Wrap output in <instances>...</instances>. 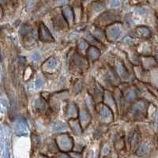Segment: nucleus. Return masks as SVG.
I'll return each instance as SVG.
<instances>
[{"label":"nucleus","mask_w":158,"mask_h":158,"mask_svg":"<svg viewBox=\"0 0 158 158\" xmlns=\"http://www.w3.org/2000/svg\"><path fill=\"white\" fill-rule=\"evenodd\" d=\"M56 143L58 144L59 149L65 152L70 151L73 147V140L68 135H59L56 139Z\"/></svg>","instance_id":"nucleus-1"},{"label":"nucleus","mask_w":158,"mask_h":158,"mask_svg":"<svg viewBox=\"0 0 158 158\" xmlns=\"http://www.w3.org/2000/svg\"><path fill=\"white\" fill-rule=\"evenodd\" d=\"M39 36L40 39L42 40L43 41H53V37L51 34L50 31L48 29V28L45 26L44 24H40L39 28Z\"/></svg>","instance_id":"nucleus-2"},{"label":"nucleus","mask_w":158,"mask_h":158,"mask_svg":"<svg viewBox=\"0 0 158 158\" xmlns=\"http://www.w3.org/2000/svg\"><path fill=\"white\" fill-rule=\"evenodd\" d=\"M107 36L111 40H115L121 34V29L118 25H110L107 29Z\"/></svg>","instance_id":"nucleus-3"},{"label":"nucleus","mask_w":158,"mask_h":158,"mask_svg":"<svg viewBox=\"0 0 158 158\" xmlns=\"http://www.w3.org/2000/svg\"><path fill=\"white\" fill-rule=\"evenodd\" d=\"M15 132L18 135H25L27 134V124L24 119H18L15 125Z\"/></svg>","instance_id":"nucleus-4"},{"label":"nucleus","mask_w":158,"mask_h":158,"mask_svg":"<svg viewBox=\"0 0 158 158\" xmlns=\"http://www.w3.org/2000/svg\"><path fill=\"white\" fill-rule=\"evenodd\" d=\"M97 111L100 114L103 118H109L112 117V112H111V109L109 107L106 106V105H100L97 106Z\"/></svg>","instance_id":"nucleus-5"},{"label":"nucleus","mask_w":158,"mask_h":158,"mask_svg":"<svg viewBox=\"0 0 158 158\" xmlns=\"http://www.w3.org/2000/svg\"><path fill=\"white\" fill-rule=\"evenodd\" d=\"M146 103L143 102V101H139V102L135 103L133 106H132L131 112H132L134 115H139V114L142 113V112L146 110Z\"/></svg>","instance_id":"nucleus-6"},{"label":"nucleus","mask_w":158,"mask_h":158,"mask_svg":"<svg viewBox=\"0 0 158 158\" xmlns=\"http://www.w3.org/2000/svg\"><path fill=\"white\" fill-rule=\"evenodd\" d=\"M63 15L64 16L65 20L69 23H72L74 21V13L72 11L71 8L69 6H64L63 8Z\"/></svg>","instance_id":"nucleus-7"},{"label":"nucleus","mask_w":158,"mask_h":158,"mask_svg":"<svg viewBox=\"0 0 158 158\" xmlns=\"http://www.w3.org/2000/svg\"><path fill=\"white\" fill-rule=\"evenodd\" d=\"M73 63L75 65V67H79L80 69H82L86 65L87 62L82 56H79V55H76L73 58Z\"/></svg>","instance_id":"nucleus-8"},{"label":"nucleus","mask_w":158,"mask_h":158,"mask_svg":"<svg viewBox=\"0 0 158 158\" xmlns=\"http://www.w3.org/2000/svg\"><path fill=\"white\" fill-rule=\"evenodd\" d=\"M115 67H116V70L118 72V75L120 76L122 78H127V72L126 68L124 67L122 63H120V62H116V63H115Z\"/></svg>","instance_id":"nucleus-9"},{"label":"nucleus","mask_w":158,"mask_h":158,"mask_svg":"<svg viewBox=\"0 0 158 158\" xmlns=\"http://www.w3.org/2000/svg\"><path fill=\"white\" fill-rule=\"evenodd\" d=\"M56 65H57V62H56V59L51 58V59H48L46 63L43 65V69L44 70H47V71L52 70L56 68Z\"/></svg>","instance_id":"nucleus-10"},{"label":"nucleus","mask_w":158,"mask_h":158,"mask_svg":"<svg viewBox=\"0 0 158 158\" xmlns=\"http://www.w3.org/2000/svg\"><path fill=\"white\" fill-rule=\"evenodd\" d=\"M80 118H81V126H83L84 127L88 125L89 123L90 120H91V118H90V115H89V113L86 111L85 110H82L80 114Z\"/></svg>","instance_id":"nucleus-11"},{"label":"nucleus","mask_w":158,"mask_h":158,"mask_svg":"<svg viewBox=\"0 0 158 158\" xmlns=\"http://www.w3.org/2000/svg\"><path fill=\"white\" fill-rule=\"evenodd\" d=\"M69 123H70V127H71V129L73 130L74 133L77 134V135H80L81 133V127L79 125L78 122L76 121V119H70Z\"/></svg>","instance_id":"nucleus-12"},{"label":"nucleus","mask_w":158,"mask_h":158,"mask_svg":"<svg viewBox=\"0 0 158 158\" xmlns=\"http://www.w3.org/2000/svg\"><path fill=\"white\" fill-rule=\"evenodd\" d=\"M137 32H138V36L146 38L149 37L151 35L149 29L147 27H145V26H140V27L137 28Z\"/></svg>","instance_id":"nucleus-13"},{"label":"nucleus","mask_w":158,"mask_h":158,"mask_svg":"<svg viewBox=\"0 0 158 158\" xmlns=\"http://www.w3.org/2000/svg\"><path fill=\"white\" fill-rule=\"evenodd\" d=\"M100 56V52H99L98 49L96 48L95 47H90L88 49V56L91 59L94 60V59H97V58Z\"/></svg>","instance_id":"nucleus-14"},{"label":"nucleus","mask_w":158,"mask_h":158,"mask_svg":"<svg viewBox=\"0 0 158 158\" xmlns=\"http://www.w3.org/2000/svg\"><path fill=\"white\" fill-rule=\"evenodd\" d=\"M35 106L37 109L40 110V111H44L45 110L47 105H46V103H45V101L42 100V99H37L35 102Z\"/></svg>","instance_id":"nucleus-15"},{"label":"nucleus","mask_w":158,"mask_h":158,"mask_svg":"<svg viewBox=\"0 0 158 158\" xmlns=\"http://www.w3.org/2000/svg\"><path fill=\"white\" fill-rule=\"evenodd\" d=\"M67 128L66 127V124L63 123L62 122H57L55 123V125L53 126V130L56 132H60V131H63V130H65Z\"/></svg>","instance_id":"nucleus-16"},{"label":"nucleus","mask_w":158,"mask_h":158,"mask_svg":"<svg viewBox=\"0 0 158 158\" xmlns=\"http://www.w3.org/2000/svg\"><path fill=\"white\" fill-rule=\"evenodd\" d=\"M77 107L74 104H70L68 108V110H67V115H69L71 117H74L75 115H77Z\"/></svg>","instance_id":"nucleus-17"},{"label":"nucleus","mask_w":158,"mask_h":158,"mask_svg":"<svg viewBox=\"0 0 158 158\" xmlns=\"http://www.w3.org/2000/svg\"><path fill=\"white\" fill-rule=\"evenodd\" d=\"M104 101H108V105H109L110 107H115V102H114V99L112 98V97H111V94H109V93H108V94H106L105 95H104Z\"/></svg>","instance_id":"nucleus-18"},{"label":"nucleus","mask_w":158,"mask_h":158,"mask_svg":"<svg viewBox=\"0 0 158 158\" xmlns=\"http://www.w3.org/2000/svg\"><path fill=\"white\" fill-rule=\"evenodd\" d=\"M148 149H149V146H148V145L146 143V142H143V143H142V145L140 146L139 149H138V154L142 155L144 154V153H147Z\"/></svg>","instance_id":"nucleus-19"},{"label":"nucleus","mask_w":158,"mask_h":158,"mask_svg":"<svg viewBox=\"0 0 158 158\" xmlns=\"http://www.w3.org/2000/svg\"><path fill=\"white\" fill-rule=\"evenodd\" d=\"M136 97V94L134 90H128L126 94V99L128 101H134Z\"/></svg>","instance_id":"nucleus-20"},{"label":"nucleus","mask_w":158,"mask_h":158,"mask_svg":"<svg viewBox=\"0 0 158 158\" xmlns=\"http://www.w3.org/2000/svg\"><path fill=\"white\" fill-rule=\"evenodd\" d=\"M43 85H44L43 79H42L41 77H38V78L36 80V81H35V86H36V89L41 88V87L43 86Z\"/></svg>","instance_id":"nucleus-21"},{"label":"nucleus","mask_w":158,"mask_h":158,"mask_svg":"<svg viewBox=\"0 0 158 158\" xmlns=\"http://www.w3.org/2000/svg\"><path fill=\"white\" fill-rule=\"evenodd\" d=\"M30 32V27L28 25H23L21 29V33L22 35H26Z\"/></svg>","instance_id":"nucleus-22"},{"label":"nucleus","mask_w":158,"mask_h":158,"mask_svg":"<svg viewBox=\"0 0 158 158\" xmlns=\"http://www.w3.org/2000/svg\"><path fill=\"white\" fill-rule=\"evenodd\" d=\"M78 48L81 50H84L87 48V43L85 40H80L78 42Z\"/></svg>","instance_id":"nucleus-23"},{"label":"nucleus","mask_w":158,"mask_h":158,"mask_svg":"<svg viewBox=\"0 0 158 158\" xmlns=\"http://www.w3.org/2000/svg\"><path fill=\"white\" fill-rule=\"evenodd\" d=\"M40 57H41V56H40V54L38 52H34V53L32 55V60H34V61H38V60H40Z\"/></svg>","instance_id":"nucleus-24"},{"label":"nucleus","mask_w":158,"mask_h":158,"mask_svg":"<svg viewBox=\"0 0 158 158\" xmlns=\"http://www.w3.org/2000/svg\"><path fill=\"white\" fill-rule=\"evenodd\" d=\"M138 138H139V136H138L137 134H135V135H134L133 137V142H132V146H134V147H135L136 146V145L138 144Z\"/></svg>","instance_id":"nucleus-25"},{"label":"nucleus","mask_w":158,"mask_h":158,"mask_svg":"<svg viewBox=\"0 0 158 158\" xmlns=\"http://www.w3.org/2000/svg\"><path fill=\"white\" fill-rule=\"evenodd\" d=\"M110 4H111V6H118L120 3H119L118 0H111Z\"/></svg>","instance_id":"nucleus-26"},{"label":"nucleus","mask_w":158,"mask_h":158,"mask_svg":"<svg viewBox=\"0 0 158 158\" xmlns=\"http://www.w3.org/2000/svg\"><path fill=\"white\" fill-rule=\"evenodd\" d=\"M153 80H154V82L158 85V74H155L154 77H153Z\"/></svg>","instance_id":"nucleus-27"},{"label":"nucleus","mask_w":158,"mask_h":158,"mask_svg":"<svg viewBox=\"0 0 158 158\" xmlns=\"http://www.w3.org/2000/svg\"><path fill=\"white\" fill-rule=\"evenodd\" d=\"M138 11L140 14H144V13H146V9H144V8H140V9H138Z\"/></svg>","instance_id":"nucleus-28"},{"label":"nucleus","mask_w":158,"mask_h":158,"mask_svg":"<svg viewBox=\"0 0 158 158\" xmlns=\"http://www.w3.org/2000/svg\"><path fill=\"white\" fill-rule=\"evenodd\" d=\"M157 59H158V51H157Z\"/></svg>","instance_id":"nucleus-29"}]
</instances>
